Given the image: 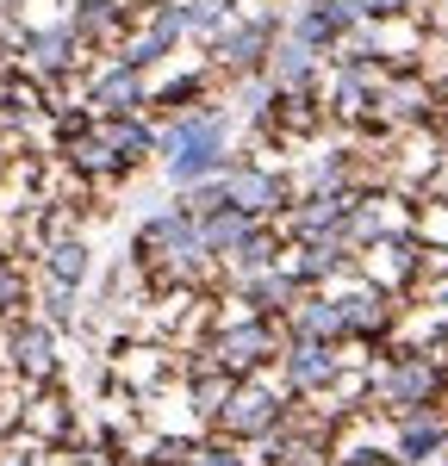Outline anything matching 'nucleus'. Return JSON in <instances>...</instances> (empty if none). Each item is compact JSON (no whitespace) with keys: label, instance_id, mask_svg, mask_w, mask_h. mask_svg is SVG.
<instances>
[{"label":"nucleus","instance_id":"obj_20","mask_svg":"<svg viewBox=\"0 0 448 466\" xmlns=\"http://www.w3.org/2000/svg\"><path fill=\"white\" fill-rule=\"evenodd\" d=\"M193 466H237V454H224V448H199V461Z\"/></svg>","mask_w":448,"mask_h":466},{"label":"nucleus","instance_id":"obj_6","mask_svg":"<svg viewBox=\"0 0 448 466\" xmlns=\"http://www.w3.org/2000/svg\"><path fill=\"white\" fill-rule=\"evenodd\" d=\"M87 106H100L107 118H112V112H137V106H144V69H137V63L107 69L94 87H87Z\"/></svg>","mask_w":448,"mask_h":466},{"label":"nucleus","instance_id":"obj_13","mask_svg":"<svg viewBox=\"0 0 448 466\" xmlns=\"http://www.w3.org/2000/svg\"><path fill=\"white\" fill-rule=\"evenodd\" d=\"M249 230H256V218L243 212V206H224V212L199 218V243H206V249H224V255L237 249V243H243Z\"/></svg>","mask_w":448,"mask_h":466},{"label":"nucleus","instance_id":"obj_17","mask_svg":"<svg viewBox=\"0 0 448 466\" xmlns=\"http://www.w3.org/2000/svg\"><path fill=\"white\" fill-rule=\"evenodd\" d=\"M423 392H430V380H423L417 367H399L392 380H380V398H392L399 410H405V404H417V398H423Z\"/></svg>","mask_w":448,"mask_h":466},{"label":"nucleus","instance_id":"obj_5","mask_svg":"<svg viewBox=\"0 0 448 466\" xmlns=\"http://www.w3.org/2000/svg\"><path fill=\"white\" fill-rule=\"evenodd\" d=\"M6 355H13V367L25 380H50L56 373V323H13Z\"/></svg>","mask_w":448,"mask_h":466},{"label":"nucleus","instance_id":"obj_14","mask_svg":"<svg viewBox=\"0 0 448 466\" xmlns=\"http://www.w3.org/2000/svg\"><path fill=\"white\" fill-rule=\"evenodd\" d=\"M268 349H274V336H268L261 323H243V329H230L219 342L224 367H256V360H268Z\"/></svg>","mask_w":448,"mask_h":466},{"label":"nucleus","instance_id":"obj_21","mask_svg":"<svg viewBox=\"0 0 448 466\" xmlns=\"http://www.w3.org/2000/svg\"><path fill=\"white\" fill-rule=\"evenodd\" d=\"M0 466H37V454H0Z\"/></svg>","mask_w":448,"mask_h":466},{"label":"nucleus","instance_id":"obj_11","mask_svg":"<svg viewBox=\"0 0 448 466\" xmlns=\"http://www.w3.org/2000/svg\"><path fill=\"white\" fill-rule=\"evenodd\" d=\"M230 206H243L249 218H268L280 206V180L261 175V168H237V175H230Z\"/></svg>","mask_w":448,"mask_h":466},{"label":"nucleus","instance_id":"obj_19","mask_svg":"<svg viewBox=\"0 0 448 466\" xmlns=\"http://www.w3.org/2000/svg\"><path fill=\"white\" fill-rule=\"evenodd\" d=\"M268 249H274V243H268V237H256V230H249V237H243V243H237V249H230V261H237V268H243V274H256V268H268Z\"/></svg>","mask_w":448,"mask_h":466},{"label":"nucleus","instance_id":"obj_2","mask_svg":"<svg viewBox=\"0 0 448 466\" xmlns=\"http://www.w3.org/2000/svg\"><path fill=\"white\" fill-rule=\"evenodd\" d=\"M187 32V0H156L144 19V32L125 37V63H137V69H149V63H162L175 44H181Z\"/></svg>","mask_w":448,"mask_h":466},{"label":"nucleus","instance_id":"obj_18","mask_svg":"<svg viewBox=\"0 0 448 466\" xmlns=\"http://www.w3.org/2000/svg\"><path fill=\"white\" fill-rule=\"evenodd\" d=\"M32 299V287H25V274L13 268V261H0V318H13L19 305Z\"/></svg>","mask_w":448,"mask_h":466},{"label":"nucleus","instance_id":"obj_9","mask_svg":"<svg viewBox=\"0 0 448 466\" xmlns=\"http://www.w3.org/2000/svg\"><path fill=\"white\" fill-rule=\"evenodd\" d=\"M125 0H75V13H69V25L75 37H87V44H107L112 32H125Z\"/></svg>","mask_w":448,"mask_h":466},{"label":"nucleus","instance_id":"obj_7","mask_svg":"<svg viewBox=\"0 0 448 466\" xmlns=\"http://www.w3.org/2000/svg\"><path fill=\"white\" fill-rule=\"evenodd\" d=\"M219 417H224V430H230V435H243V441H249V435H268L274 423H280V404H274L268 392H249V386H243V392L224 398Z\"/></svg>","mask_w":448,"mask_h":466},{"label":"nucleus","instance_id":"obj_1","mask_svg":"<svg viewBox=\"0 0 448 466\" xmlns=\"http://www.w3.org/2000/svg\"><path fill=\"white\" fill-rule=\"evenodd\" d=\"M156 156L168 162V180H206L212 168L224 162V125L219 112H193L181 125H168L162 137H156Z\"/></svg>","mask_w":448,"mask_h":466},{"label":"nucleus","instance_id":"obj_4","mask_svg":"<svg viewBox=\"0 0 448 466\" xmlns=\"http://www.w3.org/2000/svg\"><path fill=\"white\" fill-rule=\"evenodd\" d=\"M274 50V19H237V25H224L219 44H212V56H219L224 69H256L261 56Z\"/></svg>","mask_w":448,"mask_h":466},{"label":"nucleus","instance_id":"obj_8","mask_svg":"<svg viewBox=\"0 0 448 466\" xmlns=\"http://www.w3.org/2000/svg\"><path fill=\"white\" fill-rule=\"evenodd\" d=\"M311 50H318V44H305V37H274V50H268V81H274L280 94H299V87L311 81Z\"/></svg>","mask_w":448,"mask_h":466},{"label":"nucleus","instance_id":"obj_12","mask_svg":"<svg viewBox=\"0 0 448 466\" xmlns=\"http://www.w3.org/2000/svg\"><path fill=\"white\" fill-rule=\"evenodd\" d=\"M331 373H336V355L324 349V342H311V336H305L293 355H287V380H293V392H311V386H324Z\"/></svg>","mask_w":448,"mask_h":466},{"label":"nucleus","instance_id":"obj_16","mask_svg":"<svg viewBox=\"0 0 448 466\" xmlns=\"http://www.w3.org/2000/svg\"><path fill=\"white\" fill-rule=\"evenodd\" d=\"M293 329L299 336H336L342 329V305H324V299H305V305H293Z\"/></svg>","mask_w":448,"mask_h":466},{"label":"nucleus","instance_id":"obj_3","mask_svg":"<svg viewBox=\"0 0 448 466\" xmlns=\"http://www.w3.org/2000/svg\"><path fill=\"white\" fill-rule=\"evenodd\" d=\"M19 63L32 75H69L75 63H81V37H75V25L63 19V25H44V32H25L19 37Z\"/></svg>","mask_w":448,"mask_h":466},{"label":"nucleus","instance_id":"obj_10","mask_svg":"<svg viewBox=\"0 0 448 466\" xmlns=\"http://www.w3.org/2000/svg\"><path fill=\"white\" fill-rule=\"evenodd\" d=\"M44 280H56V287H81L87 280V243L81 237H56V243H44Z\"/></svg>","mask_w":448,"mask_h":466},{"label":"nucleus","instance_id":"obj_15","mask_svg":"<svg viewBox=\"0 0 448 466\" xmlns=\"http://www.w3.org/2000/svg\"><path fill=\"white\" fill-rule=\"evenodd\" d=\"M230 206V180H187V193H181V212L199 224V218H212Z\"/></svg>","mask_w":448,"mask_h":466},{"label":"nucleus","instance_id":"obj_22","mask_svg":"<svg viewBox=\"0 0 448 466\" xmlns=\"http://www.w3.org/2000/svg\"><path fill=\"white\" fill-rule=\"evenodd\" d=\"M0 168H6V162H0Z\"/></svg>","mask_w":448,"mask_h":466}]
</instances>
